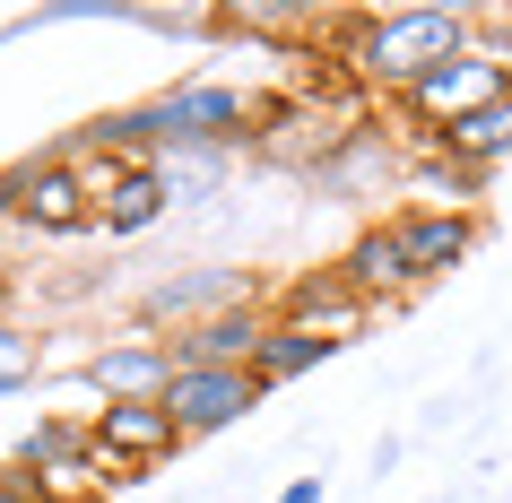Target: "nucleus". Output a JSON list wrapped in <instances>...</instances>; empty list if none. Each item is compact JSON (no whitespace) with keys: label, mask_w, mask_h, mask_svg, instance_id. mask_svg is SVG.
<instances>
[{"label":"nucleus","mask_w":512,"mask_h":503,"mask_svg":"<svg viewBox=\"0 0 512 503\" xmlns=\"http://www.w3.org/2000/svg\"><path fill=\"white\" fill-rule=\"evenodd\" d=\"M478 44V9H452V0H400V9H365V18H348V44H339V61H348V79L365 87V96H382V105H400L417 79H434L452 53H469Z\"/></svg>","instance_id":"nucleus-1"},{"label":"nucleus","mask_w":512,"mask_h":503,"mask_svg":"<svg viewBox=\"0 0 512 503\" xmlns=\"http://www.w3.org/2000/svg\"><path fill=\"white\" fill-rule=\"evenodd\" d=\"M504 96H512V61H504V53H486V44H469V53H452L434 79L408 87L400 113L417 122V139H434V131H452V122H469V113L504 105Z\"/></svg>","instance_id":"nucleus-2"},{"label":"nucleus","mask_w":512,"mask_h":503,"mask_svg":"<svg viewBox=\"0 0 512 503\" xmlns=\"http://www.w3.org/2000/svg\"><path fill=\"white\" fill-rule=\"evenodd\" d=\"M9 183H18V226H27V235H53V243L96 235V183H87V165L70 157V148L9 165Z\"/></svg>","instance_id":"nucleus-3"},{"label":"nucleus","mask_w":512,"mask_h":503,"mask_svg":"<svg viewBox=\"0 0 512 503\" xmlns=\"http://www.w3.org/2000/svg\"><path fill=\"white\" fill-rule=\"evenodd\" d=\"M243 304H261V287L243 278V269H174V278H157V287H139V330H157V339H183V330H200V321L217 313H243Z\"/></svg>","instance_id":"nucleus-4"},{"label":"nucleus","mask_w":512,"mask_h":503,"mask_svg":"<svg viewBox=\"0 0 512 503\" xmlns=\"http://www.w3.org/2000/svg\"><path fill=\"white\" fill-rule=\"evenodd\" d=\"M87 425H96V460L113 477H148L183 451V425L165 399H113V408H87Z\"/></svg>","instance_id":"nucleus-5"},{"label":"nucleus","mask_w":512,"mask_h":503,"mask_svg":"<svg viewBox=\"0 0 512 503\" xmlns=\"http://www.w3.org/2000/svg\"><path fill=\"white\" fill-rule=\"evenodd\" d=\"M79 165H87V157H79ZM87 183H96V235H105V243L148 235V226H165V209H174L157 157H139V165H87Z\"/></svg>","instance_id":"nucleus-6"},{"label":"nucleus","mask_w":512,"mask_h":503,"mask_svg":"<svg viewBox=\"0 0 512 503\" xmlns=\"http://www.w3.org/2000/svg\"><path fill=\"white\" fill-rule=\"evenodd\" d=\"M391 235H400V252H408V278L434 287V278H452V269L478 252V209L417 200V209H391Z\"/></svg>","instance_id":"nucleus-7"},{"label":"nucleus","mask_w":512,"mask_h":503,"mask_svg":"<svg viewBox=\"0 0 512 503\" xmlns=\"http://www.w3.org/2000/svg\"><path fill=\"white\" fill-rule=\"evenodd\" d=\"M174 373H183V365H174V339L131 330V339H105V347H96V356L79 365V382L113 408V399H165V391H174Z\"/></svg>","instance_id":"nucleus-8"},{"label":"nucleus","mask_w":512,"mask_h":503,"mask_svg":"<svg viewBox=\"0 0 512 503\" xmlns=\"http://www.w3.org/2000/svg\"><path fill=\"white\" fill-rule=\"evenodd\" d=\"M261 399H270V391H261L252 373L183 365V373H174V391H165V408H174V425H183V443H200V434H226V425H243Z\"/></svg>","instance_id":"nucleus-9"},{"label":"nucleus","mask_w":512,"mask_h":503,"mask_svg":"<svg viewBox=\"0 0 512 503\" xmlns=\"http://www.w3.org/2000/svg\"><path fill=\"white\" fill-rule=\"evenodd\" d=\"M27 477H44L53 495H70V486H96L105 477V460H96V425L87 417H35L27 434H18V451H9Z\"/></svg>","instance_id":"nucleus-10"},{"label":"nucleus","mask_w":512,"mask_h":503,"mask_svg":"<svg viewBox=\"0 0 512 503\" xmlns=\"http://www.w3.org/2000/svg\"><path fill=\"white\" fill-rule=\"evenodd\" d=\"M278 321H296V330H322V339H348L356 321L374 313L365 295H356V278L339 261L330 269H313V278H296V287H278V304H270Z\"/></svg>","instance_id":"nucleus-11"},{"label":"nucleus","mask_w":512,"mask_h":503,"mask_svg":"<svg viewBox=\"0 0 512 503\" xmlns=\"http://www.w3.org/2000/svg\"><path fill=\"white\" fill-rule=\"evenodd\" d=\"M339 269L356 278V295H365L374 313H382V304H400V295H417V278H408V252H400V235H391V217H374V226H365V235L339 252Z\"/></svg>","instance_id":"nucleus-12"},{"label":"nucleus","mask_w":512,"mask_h":503,"mask_svg":"<svg viewBox=\"0 0 512 503\" xmlns=\"http://www.w3.org/2000/svg\"><path fill=\"white\" fill-rule=\"evenodd\" d=\"M391 174H408V157L391 148L382 131H365V122H348L339 131V148H330L304 183H322V191H374V183H391Z\"/></svg>","instance_id":"nucleus-13"},{"label":"nucleus","mask_w":512,"mask_h":503,"mask_svg":"<svg viewBox=\"0 0 512 503\" xmlns=\"http://www.w3.org/2000/svg\"><path fill=\"white\" fill-rule=\"evenodd\" d=\"M417 148H426V157L469 165V174H495V165H512V96H504V105H486V113H469V122H452V131L417 139Z\"/></svg>","instance_id":"nucleus-14"},{"label":"nucleus","mask_w":512,"mask_h":503,"mask_svg":"<svg viewBox=\"0 0 512 503\" xmlns=\"http://www.w3.org/2000/svg\"><path fill=\"white\" fill-rule=\"evenodd\" d=\"M348 339H322V330H296V321H270V339H261V356H252V382L261 391H287V382H304L313 365H330Z\"/></svg>","instance_id":"nucleus-15"},{"label":"nucleus","mask_w":512,"mask_h":503,"mask_svg":"<svg viewBox=\"0 0 512 503\" xmlns=\"http://www.w3.org/2000/svg\"><path fill=\"white\" fill-rule=\"evenodd\" d=\"M157 165H165L174 209H209L217 191H226V174H235V157H157Z\"/></svg>","instance_id":"nucleus-16"},{"label":"nucleus","mask_w":512,"mask_h":503,"mask_svg":"<svg viewBox=\"0 0 512 503\" xmlns=\"http://www.w3.org/2000/svg\"><path fill=\"white\" fill-rule=\"evenodd\" d=\"M35 373H44V339H35L27 321H9V313H0V399H9V391H27Z\"/></svg>","instance_id":"nucleus-17"},{"label":"nucleus","mask_w":512,"mask_h":503,"mask_svg":"<svg viewBox=\"0 0 512 503\" xmlns=\"http://www.w3.org/2000/svg\"><path fill=\"white\" fill-rule=\"evenodd\" d=\"M44 495H53L44 477H27L18 460H0V503H44Z\"/></svg>","instance_id":"nucleus-18"},{"label":"nucleus","mask_w":512,"mask_h":503,"mask_svg":"<svg viewBox=\"0 0 512 503\" xmlns=\"http://www.w3.org/2000/svg\"><path fill=\"white\" fill-rule=\"evenodd\" d=\"M278 503H322V477H287V486H278Z\"/></svg>","instance_id":"nucleus-19"},{"label":"nucleus","mask_w":512,"mask_h":503,"mask_svg":"<svg viewBox=\"0 0 512 503\" xmlns=\"http://www.w3.org/2000/svg\"><path fill=\"white\" fill-rule=\"evenodd\" d=\"M0 226H18V183L0 174Z\"/></svg>","instance_id":"nucleus-20"},{"label":"nucleus","mask_w":512,"mask_h":503,"mask_svg":"<svg viewBox=\"0 0 512 503\" xmlns=\"http://www.w3.org/2000/svg\"><path fill=\"white\" fill-rule=\"evenodd\" d=\"M44 503H105V486H70V495H44Z\"/></svg>","instance_id":"nucleus-21"},{"label":"nucleus","mask_w":512,"mask_h":503,"mask_svg":"<svg viewBox=\"0 0 512 503\" xmlns=\"http://www.w3.org/2000/svg\"><path fill=\"white\" fill-rule=\"evenodd\" d=\"M0 304H9V269H0Z\"/></svg>","instance_id":"nucleus-22"}]
</instances>
